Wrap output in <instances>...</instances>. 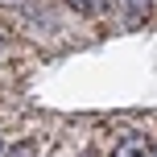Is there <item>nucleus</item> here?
Masks as SVG:
<instances>
[{
	"label": "nucleus",
	"mask_w": 157,
	"mask_h": 157,
	"mask_svg": "<svg viewBox=\"0 0 157 157\" xmlns=\"http://www.w3.org/2000/svg\"><path fill=\"white\" fill-rule=\"evenodd\" d=\"M149 145H153V141H149L145 132H128L124 141H120L116 149H112V157H141L145 149H149Z\"/></svg>",
	"instance_id": "f257e3e1"
},
{
	"label": "nucleus",
	"mask_w": 157,
	"mask_h": 157,
	"mask_svg": "<svg viewBox=\"0 0 157 157\" xmlns=\"http://www.w3.org/2000/svg\"><path fill=\"white\" fill-rule=\"evenodd\" d=\"M66 8H75L78 17H87V21H95V17H103L112 8V0H66Z\"/></svg>",
	"instance_id": "f03ea898"
},
{
	"label": "nucleus",
	"mask_w": 157,
	"mask_h": 157,
	"mask_svg": "<svg viewBox=\"0 0 157 157\" xmlns=\"http://www.w3.org/2000/svg\"><path fill=\"white\" fill-rule=\"evenodd\" d=\"M120 8L128 13V21H141V17L149 13V0H120Z\"/></svg>",
	"instance_id": "7ed1b4c3"
},
{
	"label": "nucleus",
	"mask_w": 157,
	"mask_h": 157,
	"mask_svg": "<svg viewBox=\"0 0 157 157\" xmlns=\"http://www.w3.org/2000/svg\"><path fill=\"white\" fill-rule=\"evenodd\" d=\"M37 149H41V145H37V141H33V136H29V141H21V145H13V149H8L4 157H37Z\"/></svg>",
	"instance_id": "20e7f679"
},
{
	"label": "nucleus",
	"mask_w": 157,
	"mask_h": 157,
	"mask_svg": "<svg viewBox=\"0 0 157 157\" xmlns=\"http://www.w3.org/2000/svg\"><path fill=\"white\" fill-rule=\"evenodd\" d=\"M8 50H13V33H8V29H4V25H0V58H4V54H8Z\"/></svg>",
	"instance_id": "39448f33"
},
{
	"label": "nucleus",
	"mask_w": 157,
	"mask_h": 157,
	"mask_svg": "<svg viewBox=\"0 0 157 157\" xmlns=\"http://www.w3.org/2000/svg\"><path fill=\"white\" fill-rule=\"evenodd\" d=\"M0 157H4V141H0Z\"/></svg>",
	"instance_id": "423d86ee"
}]
</instances>
